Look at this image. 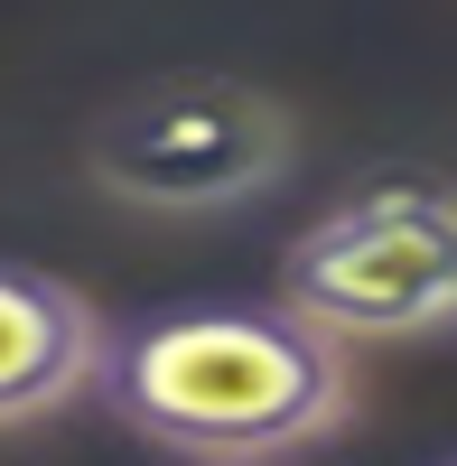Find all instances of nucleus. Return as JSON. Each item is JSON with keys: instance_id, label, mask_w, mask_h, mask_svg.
<instances>
[{"instance_id": "5", "label": "nucleus", "mask_w": 457, "mask_h": 466, "mask_svg": "<svg viewBox=\"0 0 457 466\" xmlns=\"http://www.w3.org/2000/svg\"><path fill=\"white\" fill-rule=\"evenodd\" d=\"M252 466H280V457H252Z\"/></svg>"}, {"instance_id": "4", "label": "nucleus", "mask_w": 457, "mask_h": 466, "mask_svg": "<svg viewBox=\"0 0 457 466\" xmlns=\"http://www.w3.org/2000/svg\"><path fill=\"white\" fill-rule=\"evenodd\" d=\"M94 364H103L94 299L56 270L0 261V439L75 410L94 392Z\"/></svg>"}, {"instance_id": "3", "label": "nucleus", "mask_w": 457, "mask_h": 466, "mask_svg": "<svg viewBox=\"0 0 457 466\" xmlns=\"http://www.w3.org/2000/svg\"><path fill=\"white\" fill-rule=\"evenodd\" d=\"M299 168V122L234 75H178L131 94L85 149V177L131 215H243Z\"/></svg>"}, {"instance_id": "2", "label": "nucleus", "mask_w": 457, "mask_h": 466, "mask_svg": "<svg viewBox=\"0 0 457 466\" xmlns=\"http://www.w3.org/2000/svg\"><path fill=\"white\" fill-rule=\"evenodd\" d=\"M280 299L336 345H430L457 336V187L373 177L336 197L280 252Z\"/></svg>"}, {"instance_id": "6", "label": "nucleus", "mask_w": 457, "mask_h": 466, "mask_svg": "<svg viewBox=\"0 0 457 466\" xmlns=\"http://www.w3.org/2000/svg\"><path fill=\"white\" fill-rule=\"evenodd\" d=\"M448 466H457V457H448Z\"/></svg>"}, {"instance_id": "1", "label": "nucleus", "mask_w": 457, "mask_h": 466, "mask_svg": "<svg viewBox=\"0 0 457 466\" xmlns=\"http://www.w3.org/2000/svg\"><path fill=\"white\" fill-rule=\"evenodd\" d=\"M94 401L131 439L187 466H252L336 439L355 420V355L309 327L289 299H215L159 308L122 336H103Z\"/></svg>"}]
</instances>
